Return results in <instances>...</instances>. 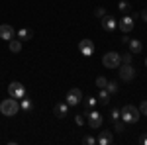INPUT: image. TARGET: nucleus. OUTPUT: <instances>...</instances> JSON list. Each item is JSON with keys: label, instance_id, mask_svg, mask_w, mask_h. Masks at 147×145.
I'll return each mask as SVG.
<instances>
[{"label": "nucleus", "instance_id": "30", "mask_svg": "<svg viewBox=\"0 0 147 145\" xmlns=\"http://www.w3.org/2000/svg\"><path fill=\"white\" fill-rule=\"evenodd\" d=\"M139 18H141V20H143V22L147 24V8H145V10H141V14H139Z\"/></svg>", "mask_w": 147, "mask_h": 145}, {"label": "nucleus", "instance_id": "27", "mask_svg": "<svg viewBox=\"0 0 147 145\" xmlns=\"http://www.w3.org/2000/svg\"><path fill=\"white\" fill-rule=\"evenodd\" d=\"M131 59H134L131 53H124V55H122V63H124V65H131Z\"/></svg>", "mask_w": 147, "mask_h": 145}, {"label": "nucleus", "instance_id": "8", "mask_svg": "<svg viewBox=\"0 0 147 145\" xmlns=\"http://www.w3.org/2000/svg\"><path fill=\"white\" fill-rule=\"evenodd\" d=\"M65 102H67L69 106H79L80 102H82V92L79 88H71L67 92V96H65Z\"/></svg>", "mask_w": 147, "mask_h": 145}, {"label": "nucleus", "instance_id": "23", "mask_svg": "<svg viewBox=\"0 0 147 145\" xmlns=\"http://www.w3.org/2000/svg\"><path fill=\"white\" fill-rule=\"evenodd\" d=\"M106 84H108V78L106 77H98L96 78V86H98V88H106Z\"/></svg>", "mask_w": 147, "mask_h": 145}, {"label": "nucleus", "instance_id": "26", "mask_svg": "<svg viewBox=\"0 0 147 145\" xmlns=\"http://www.w3.org/2000/svg\"><path fill=\"white\" fill-rule=\"evenodd\" d=\"M84 122H86L84 114H77V116H75V123H77V125H84Z\"/></svg>", "mask_w": 147, "mask_h": 145}, {"label": "nucleus", "instance_id": "24", "mask_svg": "<svg viewBox=\"0 0 147 145\" xmlns=\"http://www.w3.org/2000/svg\"><path fill=\"white\" fill-rule=\"evenodd\" d=\"M114 129L122 134V132L125 129V122H120V120H116V122H114Z\"/></svg>", "mask_w": 147, "mask_h": 145}, {"label": "nucleus", "instance_id": "19", "mask_svg": "<svg viewBox=\"0 0 147 145\" xmlns=\"http://www.w3.org/2000/svg\"><path fill=\"white\" fill-rule=\"evenodd\" d=\"M118 10L122 12V14H129V12H131V4H129L127 0H120V2H118Z\"/></svg>", "mask_w": 147, "mask_h": 145}, {"label": "nucleus", "instance_id": "21", "mask_svg": "<svg viewBox=\"0 0 147 145\" xmlns=\"http://www.w3.org/2000/svg\"><path fill=\"white\" fill-rule=\"evenodd\" d=\"M96 104H98V98L96 96H88L86 100H84V106L90 110V108H96Z\"/></svg>", "mask_w": 147, "mask_h": 145}, {"label": "nucleus", "instance_id": "11", "mask_svg": "<svg viewBox=\"0 0 147 145\" xmlns=\"http://www.w3.org/2000/svg\"><path fill=\"white\" fill-rule=\"evenodd\" d=\"M14 35H16V32H14V28H12L10 24H2V26H0V39L10 41Z\"/></svg>", "mask_w": 147, "mask_h": 145}, {"label": "nucleus", "instance_id": "16", "mask_svg": "<svg viewBox=\"0 0 147 145\" xmlns=\"http://www.w3.org/2000/svg\"><path fill=\"white\" fill-rule=\"evenodd\" d=\"M8 47H10L12 53H20V51H22V41H20V39H14V37H12L10 41H8Z\"/></svg>", "mask_w": 147, "mask_h": 145}, {"label": "nucleus", "instance_id": "5", "mask_svg": "<svg viewBox=\"0 0 147 145\" xmlns=\"http://www.w3.org/2000/svg\"><path fill=\"white\" fill-rule=\"evenodd\" d=\"M8 96L16 98V100L24 98V96H26V86H24L22 82H18V80L10 82V84H8Z\"/></svg>", "mask_w": 147, "mask_h": 145}, {"label": "nucleus", "instance_id": "32", "mask_svg": "<svg viewBox=\"0 0 147 145\" xmlns=\"http://www.w3.org/2000/svg\"><path fill=\"white\" fill-rule=\"evenodd\" d=\"M145 67H147V57H145Z\"/></svg>", "mask_w": 147, "mask_h": 145}, {"label": "nucleus", "instance_id": "4", "mask_svg": "<svg viewBox=\"0 0 147 145\" xmlns=\"http://www.w3.org/2000/svg\"><path fill=\"white\" fill-rule=\"evenodd\" d=\"M84 118H86V123L90 125L92 129H98L102 125V114L100 112H96L94 108H90V110L84 114Z\"/></svg>", "mask_w": 147, "mask_h": 145}, {"label": "nucleus", "instance_id": "31", "mask_svg": "<svg viewBox=\"0 0 147 145\" xmlns=\"http://www.w3.org/2000/svg\"><path fill=\"white\" fill-rule=\"evenodd\" d=\"M139 141H141V143H143V145H147V135H143V137H141Z\"/></svg>", "mask_w": 147, "mask_h": 145}, {"label": "nucleus", "instance_id": "25", "mask_svg": "<svg viewBox=\"0 0 147 145\" xmlns=\"http://www.w3.org/2000/svg\"><path fill=\"white\" fill-rule=\"evenodd\" d=\"M110 120H112V122L120 120V108H112V110H110Z\"/></svg>", "mask_w": 147, "mask_h": 145}, {"label": "nucleus", "instance_id": "22", "mask_svg": "<svg viewBox=\"0 0 147 145\" xmlns=\"http://www.w3.org/2000/svg\"><path fill=\"white\" fill-rule=\"evenodd\" d=\"M82 143L84 145H96V137L94 135H84L82 137Z\"/></svg>", "mask_w": 147, "mask_h": 145}, {"label": "nucleus", "instance_id": "1", "mask_svg": "<svg viewBox=\"0 0 147 145\" xmlns=\"http://www.w3.org/2000/svg\"><path fill=\"white\" fill-rule=\"evenodd\" d=\"M139 116H141L139 108L131 106V104H125L124 108H120V118H122V122H125V123H137L139 122Z\"/></svg>", "mask_w": 147, "mask_h": 145}, {"label": "nucleus", "instance_id": "9", "mask_svg": "<svg viewBox=\"0 0 147 145\" xmlns=\"http://www.w3.org/2000/svg\"><path fill=\"white\" fill-rule=\"evenodd\" d=\"M102 20V30H106V32H114V30H116V28H118V20H116V18H114V16H108V14H106V16H104V18H100Z\"/></svg>", "mask_w": 147, "mask_h": 145}, {"label": "nucleus", "instance_id": "17", "mask_svg": "<svg viewBox=\"0 0 147 145\" xmlns=\"http://www.w3.org/2000/svg\"><path fill=\"white\" fill-rule=\"evenodd\" d=\"M32 108H34V102L30 100V98H26V96H24V98H20V110L30 112Z\"/></svg>", "mask_w": 147, "mask_h": 145}, {"label": "nucleus", "instance_id": "14", "mask_svg": "<svg viewBox=\"0 0 147 145\" xmlns=\"http://www.w3.org/2000/svg\"><path fill=\"white\" fill-rule=\"evenodd\" d=\"M127 45H129V53H131V55L141 53V49H143V43H141L139 39H129V41H127Z\"/></svg>", "mask_w": 147, "mask_h": 145}, {"label": "nucleus", "instance_id": "12", "mask_svg": "<svg viewBox=\"0 0 147 145\" xmlns=\"http://www.w3.org/2000/svg\"><path fill=\"white\" fill-rule=\"evenodd\" d=\"M69 108L71 106H69L67 102H59V104H55V108H53V114H55L57 118H65L69 114Z\"/></svg>", "mask_w": 147, "mask_h": 145}, {"label": "nucleus", "instance_id": "18", "mask_svg": "<svg viewBox=\"0 0 147 145\" xmlns=\"http://www.w3.org/2000/svg\"><path fill=\"white\" fill-rule=\"evenodd\" d=\"M110 96H112V94H110L106 88H100V94H98L96 98H98V102H100V104H108V102H110Z\"/></svg>", "mask_w": 147, "mask_h": 145}, {"label": "nucleus", "instance_id": "7", "mask_svg": "<svg viewBox=\"0 0 147 145\" xmlns=\"http://www.w3.org/2000/svg\"><path fill=\"white\" fill-rule=\"evenodd\" d=\"M134 22H136L134 14H124V16H122V20L118 22V26H120V30H122L124 34H129V32L134 30Z\"/></svg>", "mask_w": 147, "mask_h": 145}, {"label": "nucleus", "instance_id": "15", "mask_svg": "<svg viewBox=\"0 0 147 145\" xmlns=\"http://www.w3.org/2000/svg\"><path fill=\"white\" fill-rule=\"evenodd\" d=\"M34 37V32L30 30V28H22V30H18V39L20 41H30Z\"/></svg>", "mask_w": 147, "mask_h": 145}, {"label": "nucleus", "instance_id": "29", "mask_svg": "<svg viewBox=\"0 0 147 145\" xmlns=\"http://www.w3.org/2000/svg\"><path fill=\"white\" fill-rule=\"evenodd\" d=\"M139 112H141L143 116H147V100L141 102V106H139Z\"/></svg>", "mask_w": 147, "mask_h": 145}, {"label": "nucleus", "instance_id": "3", "mask_svg": "<svg viewBox=\"0 0 147 145\" xmlns=\"http://www.w3.org/2000/svg\"><path fill=\"white\" fill-rule=\"evenodd\" d=\"M102 65L106 69H118L122 65V55L118 51H108V53H104V57H102Z\"/></svg>", "mask_w": 147, "mask_h": 145}, {"label": "nucleus", "instance_id": "28", "mask_svg": "<svg viewBox=\"0 0 147 145\" xmlns=\"http://www.w3.org/2000/svg\"><path fill=\"white\" fill-rule=\"evenodd\" d=\"M94 16H96V18H104V16H106V10H104V8H96V10H94Z\"/></svg>", "mask_w": 147, "mask_h": 145}, {"label": "nucleus", "instance_id": "6", "mask_svg": "<svg viewBox=\"0 0 147 145\" xmlns=\"http://www.w3.org/2000/svg\"><path fill=\"white\" fill-rule=\"evenodd\" d=\"M79 51L82 57H90L94 53V41L88 39V37H84V39H80L79 41Z\"/></svg>", "mask_w": 147, "mask_h": 145}, {"label": "nucleus", "instance_id": "10", "mask_svg": "<svg viewBox=\"0 0 147 145\" xmlns=\"http://www.w3.org/2000/svg\"><path fill=\"white\" fill-rule=\"evenodd\" d=\"M134 77H136V69L131 67V65H124L122 63V67H120V78L122 80H131Z\"/></svg>", "mask_w": 147, "mask_h": 145}, {"label": "nucleus", "instance_id": "13", "mask_svg": "<svg viewBox=\"0 0 147 145\" xmlns=\"http://www.w3.org/2000/svg\"><path fill=\"white\" fill-rule=\"evenodd\" d=\"M112 132H110V129H106V132H100V135H98V137H96V143L98 145H110L112 143Z\"/></svg>", "mask_w": 147, "mask_h": 145}, {"label": "nucleus", "instance_id": "20", "mask_svg": "<svg viewBox=\"0 0 147 145\" xmlns=\"http://www.w3.org/2000/svg\"><path fill=\"white\" fill-rule=\"evenodd\" d=\"M106 90H108L110 94H116V92L120 90V86H118V82H116V80H108V84H106Z\"/></svg>", "mask_w": 147, "mask_h": 145}, {"label": "nucleus", "instance_id": "2", "mask_svg": "<svg viewBox=\"0 0 147 145\" xmlns=\"http://www.w3.org/2000/svg\"><path fill=\"white\" fill-rule=\"evenodd\" d=\"M20 112V104H18V100L16 98H6V100L0 102V114L2 116H8V118H12V116H16Z\"/></svg>", "mask_w": 147, "mask_h": 145}]
</instances>
